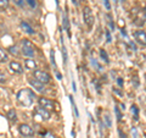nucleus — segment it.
I'll use <instances>...</instances> for the list:
<instances>
[{
	"label": "nucleus",
	"mask_w": 146,
	"mask_h": 138,
	"mask_svg": "<svg viewBox=\"0 0 146 138\" xmlns=\"http://www.w3.org/2000/svg\"><path fill=\"white\" fill-rule=\"evenodd\" d=\"M34 99H35V94L32 92V89L23 88V89H21L17 93V100H18V103H20L21 105H23V107H26V108L31 107V105L33 104Z\"/></svg>",
	"instance_id": "nucleus-1"
},
{
	"label": "nucleus",
	"mask_w": 146,
	"mask_h": 138,
	"mask_svg": "<svg viewBox=\"0 0 146 138\" xmlns=\"http://www.w3.org/2000/svg\"><path fill=\"white\" fill-rule=\"evenodd\" d=\"M21 50H22V54H23L25 56H28V58L34 56V52H35L34 45L29 39H22L21 40Z\"/></svg>",
	"instance_id": "nucleus-2"
},
{
	"label": "nucleus",
	"mask_w": 146,
	"mask_h": 138,
	"mask_svg": "<svg viewBox=\"0 0 146 138\" xmlns=\"http://www.w3.org/2000/svg\"><path fill=\"white\" fill-rule=\"evenodd\" d=\"M83 20L85 22V25L91 28L94 25V15H93V11H91V9L89 6H85L83 9Z\"/></svg>",
	"instance_id": "nucleus-3"
},
{
	"label": "nucleus",
	"mask_w": 146,
	"mask_h": 138,
	"mask_svg": "<svg viewBox=\"0 0 146 138\" xmlns=\"http://www.w3.org/2000/svg\"><path fill=\"white\" fill-rule=\"evenodd\" d=\"M34 77H35L36 81L42 82L43 84H46V83H49V82L51 81V77H50V75L48 72L43 71V70H35L34 71Z\"/></svg>",
	"instance_id": "nucleus-4"
},
{
	"label": "nucleus",
	"mask_w": 146,
	"mask_h": 138,
	"mask_svg": "<svg viewBox=\"0 0 146 138\" xmlns=\"http://www.w3.org/2000/svg\"><path fill=\"white\" fill-rule=\"evenodd\" d=\"M34 119L36 121H44V120H49L50 119V111L45 110L43 108H36L34 111Z\"/></svg>",
	"instance_id": "nucleus-5"
},
{
	"label": "nucleus",
	"mask_w": 146,
	"mask_h": 138,
	"mask_svg": "<svg viewBox=\"0 0 146 138\" xmlns=\"http://www.w3.org/2000/svg\"><path fill=\"white\" fill-rule=\"evenodd\" d=\"M38 103H39L40 108L48 110V111H52V110H54V102H51V100L48 99V98H44V96H42V98L38 99Z\"/></svg>",
	"instance_id": "nucleus-6"
},
{
	"label": "nucleus",
	"mask_w": 146,
	"mask_h": 138,
	"mask_svg": "<svg viewBox=\"0 0 146 138\" xmlns=\"http://www.w3.org/2000/svg\"><path fill=\"white\" fill-rule=\"evenodd\" d=\"M18 131H20L21 135L25 136V137H32L34 135L33 128H32L29 125H26V123H22V125H20V127H18Z\"/></svg>",
	"instance_id": "nucleus-7"
},
{
	"label": "nucleus",
	"mask_w": 146,
	"mask_h": 138,
	"mask_svg": "<svg viewBox=\"0 0 146 138\" xmlns=\"http://www.w3.org/2000/svg\"><path fill=\"white\" fill-rule=\"evenodd\" d=\"M135 40L141 45H146V32L145 31H136L134 33Z\"/></svg>",
	"instance_id": "nucleus-8"
},
{
	"label": "nucleus",
	"mask_w": 146,
	"mask_h": 138,
	"mask_svg": "<svg viewBox=\"0 0 146 138\" xmlns=\"http://www.w3.org/2000/svg\"><path fill=\"white\" fill-rule=\"evenodd\" d=\"M10 68L12 72L17 73V75H21V73H23V67H22V65L20 62L17 61H11L10 62Z\"/></svg>",
	"instance_id": "nucleus-9"
},
{
	"label": "nucleus",
	"mask_w": 146,
	"mask_h": 138,
	"mask_svg": "<svg viewBox=\"0 0 146 138\" xmlns=\"http://www.w3.org/2000/svg\"><path fill=\"white\" fill-rule=\"evenodd\" d=\"M29 83H31V86L33 87V88H34L36 92H39V93H43V92L45 90L44 84L42 83V82H39V81H36V80H31Z\"/></svg>",
	"instance_id": "nucleus-10"
},
{
	"label": "nucleus",
	"mask_w": 146,
	"mask_h": 138,
	"mask_svg": "<svg viewBox=\"0 0 146 138\" xmlns=\"http://www.w3.org/2000/svg\"><path fill=\"white\" fill-rule=\"evenodd\" d=\"M62 23H63V28L66 29L68 36H71V32H70V21H68L67 12H65V13H63V16H62Z\"/></svg>",
	"instance_id": "nucleus-11"
},
{
	"label": "nucleus",
	"mask_w": 146,
	"mask_h": 138,
	"mask_svg": "<svg viewBox=\"0 0 146 138\" xmlns=\"http://www.w3.org/2000/svg\"><path fill=\"white\" fill-rule=\"evenodd\" d=\"M25 66H26V68H28V70H35L36 64L33 59H27V60H25Z\"/></svg>",
	"instance_id": "nucleus-12"
},
{
	"label": "nucleus",
	"mask_w": 146,
	"mask_h": 138,
	"mask_svg": "<svg viewBox=\"0 0 146 138\" xmlns=\"http://www.w3.org/2000/svg\"><path fill=\"white\" fill-rule=\"evenodd\" d=\"M21 28L23 29L26 33H28V34H33V33H34L33 28H32V27H31L28 23H27L26 21H22V22H21Z\"/></svg>",
	"instance_id": "nucleus-13"
},
{
	"label": "nucleus",
	"mask_w": 146,
	"mask_h": 138,
	"mask_svg": "<svg viewBox=\"0 0 146 138\" xmlns=\"http://www.w3.org/2000/svg\"><path fill=\"white\" fill-rule=\"evenodd\" d=\"M7 119L10 121H12V122H15L17 120V114L15 111V109H11V110H9L7 111Z\"/></svg>",
	"instance_id": "nucleus-14"
},
{
	"label": "nucleus",
	"mask_w": 146,
	"mask_h": 138,
	"mask_svg": "<svg viewBox=\"0 0 146 138\" xmlns=\"http://www.w3.org/2000/svg\"><path fill=\"white\" fill-rule=\"evenodd\" d=\"M7 59H9V56H7V53L4 50L3 48H0V61L1 62H4V61H7Z\"/></svg>",
	"instance_id": "nucleus-15"
},
{
	"label": "nucleus",
	"mask_w": 146,
	"mask_h": 138,
	"mask_svg": "<svg viewBox=\"0 0 146 138\" xmlns=\"http://www.w3.org/2000/svg\"><path fill=\"white\" fill-rule=\"evenodd\" d=\"M100 56H101V59H102V60L106 62V64L110 62V60H108V55H107V53H106V50H104V49L100 50Z\"/></svg>",
	"instance_id": "nucleus-16"
},
{
	"label": "nucleus",
	"mask_w": 146,
	"mask_h": 138,
	"mask_svg": "<svg viewBox=\"0 0 146 138\" xmlns=\"http://www.w3.org/2000/svg\"><path fill=\"white\" fill-rule=\"evenodd\" d=\"M104 121L106 122V126L107 127H111L112 126V122H111V119H110V114L108 113H105V115H104Z\"/></svg>",
	"instance_id": "nucleus-17"
},
{
	"label": "nucleus",
	"mask_w": 146,
	"mask_h": 138,
	"mask_svg": "<svg viewBox=\"0 0 146 138\" xmlns=\"http://www.w3.org/2000/svg\"><path fill=\"white\" fill-rule=\"evenodd\" d=\"M131 113H133L135 120H138V117H139V109H138L136 105H131Z\"/></svg>",
	"instance_id": "nucleus-18"
},
{
	"label": "nucleus",
	"mask_w": 146,
	"mask_h": 138,
	"mask_svg": "<svg viewBox=\"0 0 146 138\" xmlns=\"http://www.w3.org/2000/svg\"><path fill=\"white\" fill-rule=\"evenodd\" d=\"M62 55H63V61H65V64H67V52H66V48H65V45L62 44Z\"/></svg>",
	"instance_id": "nucleus-19"
},
{
	"label": "nucleus",
	"mask_w": 146,
	"mask_h": 138,
	"mask_svg": "<svg viewBox=\"0 0 146 138\" xmlns=\"http://www.w3.org/2000/svg\"><path fill=\"white\" fill-rule=\"evenodd\" d=\"M9 6V0H0V9H6Z\"/></svg>",
	"instance_id": "nucleus-20"
},
{
	"label": "nucleus",
	"mask_w": 146,
	"mask_h": 138,
	"mask_svg": "<svg viewBox=\"0 0 146 138\" xmlns=\"http://www.w3.org/2000/svg\"><path fill=\"white\" fill-rule=\"evenodd\" d=\"M26 1H27V4H28V5L32 9H35L36 7V1H35V0H26Z\"/></svg>",
	"instance_id": "nucleus-21"
},
{
	"label": "nucleus",
	"mask_w": 146,
	"mask_h": 138,
	"mask_svg": "<svg viewBox=\"0 0 146 138\" xmlns=\"http://www.w3.org/2000/svg\"><path fill=\"white\" fill-rule=\"evenodd\" d=\"M115 113H116V116H117V120H122V114H121V111H119V109H118L117 107L115 108Z\"/></svg>",
	"instance_id": "nucleus-22"
},
{
	"label": "nucleus",
	"mask_w": 146,
	"mask_h": 138,
	"mask_svg": "<svg viewBox=\"0 0 146 138\" xmlns=\"http://www.w3.org/2000/svg\"><path fill=\"white\" fill-rule=\"evenodd\" d=\"M7 50H9V53H11L13 55H18V52H17V48L16 47H10Z\"/></svg>",
	"instance_id": "nucleus-23"
},
{
	"label": "nucleus",
	"mask_w": 146,
	"mask_h": 138,
	"mask_svg": "<svg viewBox=\"0 0 146 138\" xmlns=\"http://www.w3.org/2000/svg\"><path fill=\"white\" fill-rule=\"evenodd\" d=\"M70 99H71V103H72V105H73V109H74L76 116H78V115H79V113H78V109H77V107H76V104H74V100H73V98H72V96H70Z\"/></svg>",
	"instance_id": "nucleus-24"
},
{
	"label": "nucleus",
	"mask_w": 146,
	"mask_h": 138,
	"mask_svg": "<svg viewBox=\"0 0 146 138\" xmlns=\"http://www.w3.org/2000/svg\"><path fill=\"white\" fill-rule=\"evenodd\" d=\"M50 56H51V64L52 65L56 67V61H55V54H54V52H51V54H50Z\"/></svg>",
	"instance_id": "nucleus-25"
},
{
	"label": "nucleus",
	"mask_w": 146,
	"mask_h": 138,
	"mask_svg": "<svg viewBox=\"0 0 146 138\" xmlns=\"http://www.w3.org/2000/svg\"><path fill=\"white\" fill-rule=\"evenodd\" d=\"M106 38H107V42L110 43V42H111V33H110V31H106Z\"/></svg>",
	"instance_id": "nucleus-26"
},
{
	"label": "nucleus",
	"mask_w": 146,
	"mask_h": 138,
	"mask_svg": "<svg viewBox=\"0 0 146 138\" xmlns=\"http://www.w3.org/2000/svg\"><path fill=\"white\" fill-rule=\"evenodd\" d=\"M93 64H94V66H95V67H96V68H98V71H101V67H100V65H99V64H98L96 61H95V60H94V59H93Z\"/></svg>",
	"instance_id": "nucleus-27"
},
{
	"label": "nucleus",
	"mask_w": 146,
	"mask_h": 138,
	"mask_svg": "<svg viewBox=\"0 0 146 138\" xmlns=\"http://www.w3.org/2000/svg\"><path fill=\"white\" fill-rule=\"evenodd\" d=\"M44 138H56V137H55L52 133H50V132H49V133H46V135L44 136Z\"/></svg>",
	"instance_id": "nucleus-28"
},
{
	"label": "nucleus",
	"mask_w": 146,
	"mask_h": 138,
	"mask_svg": "<svg viewBox=\"0 0 146 138\" xmlns=\"http://www.w3.org/2000/svg\"><path fill=\"white\" fill-rule=\"evenodd\" d=\"M107 17H108V20H110V22H108V23H110V27H111V28L113 29V27H115V26H113V22H112V20H111V17H110V15H107Z\"/></svg>",
	"instance_id": "nucleus-29"
},
{
	"label": "nucleus",
	"mask_w": 146,
	"mask_h": 138,
	"mask_svg": "<svg viewBox=\"0 0 146 138\" xmlns=\"http://www.w3.org/2000/svg\"><path fill=\"white\" fill-rule=\"evenodd\" d=\"M15 3L17 4L18 6H22V5H23V3H22V0H15Z\"/></svg>",
	"instance_id": "nucleus-30"
},
{
	"label": "nucleus",
	"mask_w": 146,
	"mask_h": 138,
	"mask_svg": "<svg viewBox=\"0 0 146 138\" xmlns=\"http://www.w3.org/2000/svg\"><path fill=\"white\" fill-rule=\"evenodd\" d=\"M117 82H118V84H119V86H123V80H122V78H118Z\"/></svg>",
	"instance_id": "nucleus-31"
},
{
	"label": "nucleus",
	"mask_w": 146,
	"mask_h": 138,
	"mask_svg": "<svg viewBox=\"0 0 146 138\" xmlns=\"http://www.w3.org/2000/svg\"><path fill=\"white\" fill-rule=\"evenodd\" d=\"M133 135H134V138H138V133H136L135 128H133Z\"/></svg>",
	"instance_id": "nucleus-32"
},
{
	"label": "nucleus",
	"mask_w": 146,
	"mask_h": 138,
	"mask_svg": "<svg viewBox=\"0 0 146 138\" xmlns=\"http://www.w3.org/2000/svg\"><path fill=\"white\" fill-rule=\"evenodd\" d=\"M72 87H73V90H77V89H76V83H74V82H72Z\"/></svg>",
	"instance_id": "nucleus-33"
},
{
	"label": "nucleus",
	"mask_w": 146,
	"mask_h": 138,
	"mask_svg": "<svg viewBox=\"0 0 146 138\" xmlns=\"http://www.w3.org/2000/svg\"><path fill=\"white\" fill-rule=\"evenodd\" d=\"M122 1H124V0H122Z\"/></svg>",
	"instance_id": "nucleus-34"
},
{
	"label": "nucleus",
	"mask_w": 146,
	"mask_h": 138,
	"mask_svg": "<svg viewBox=\"0 0 146 138\" xmlns=\"http://www.w3.org/2000/svg\"><path fill=\"white\" fill-rule=\"evenodd\" d=\"M113 1H116V0H113Z\"/></svg>",
	"instance_id": "nucleus-35"
}]
</instances>
